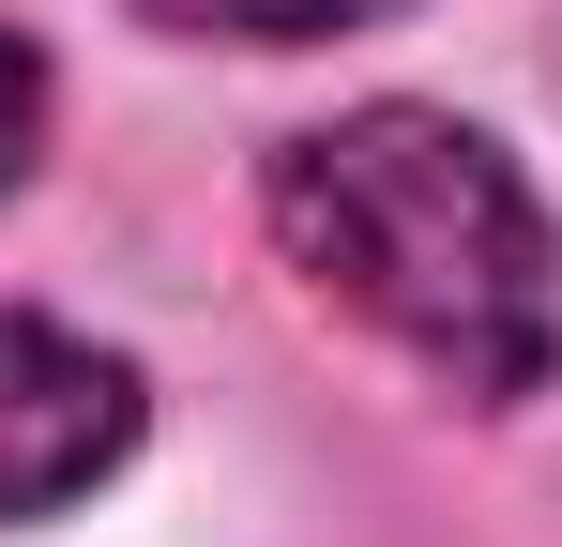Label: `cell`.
Returning <instances> with one entry per match:
<instances>
[{
  "instance_id": "6da1fadb",
  "label": "cell",
  "mask_w": 562,
  "mask_h": 547,
  "mask_svg": "<svg viewBox=\"0 0 562 547\" xmlns=\"http://www.w3.org/2000/svg\"><path fill=\"white\" fill-rule=\"evenodd\" d=\"M274 259L366 320L395 365H426L471 411L548 395L562 365V228L517 182L502 137H471L457 107H350L319 137H289L259 168Z\"/></svg>"
},
{
  "instance_id": "7a4b0ae2",
  "label": "cell",
  "mask_w": 562,
  "mask_h": 547,
  "mask_svg": "<svg viewBox=\"0 0 562 547\" xmlns=\"http://www.w3.org/2000/svg\"><path fill=\"white\" fill-rule=\"evenodd\" d=\"M137 456V365L0 304V517H61Z\"/></svg>"
},
{
  "instance_id": "3957f363",
  "label": "cell",
  "mask_w": 562,
  "mask_h": 547,
  "mask_svg": "<svg viewBox=\"0 0 562 547\" xmlns=\"http://www.w3.org/2000/svg\"><path fill=\"white\" fill-rule=\"evenodd\" d=\"M153 31H183V46H319V31H366L395 0H137Z\"/></svg>"
},
{
  "instance_id": "277c9868",
  "label": "cell",
  "mask_w": 562,
  "mask_h": 547,
  "mask_svg": "<svg viewBox=\"0 0 562 547\" xmlns=\"http://www.w3.org/2000/svg\"><path fill=\"white\" fill-rule=\"evenodd\" d=\"M31 137H46V62L0 31V198H15V168H31Z\"/></svg>"
}]
</instances>
